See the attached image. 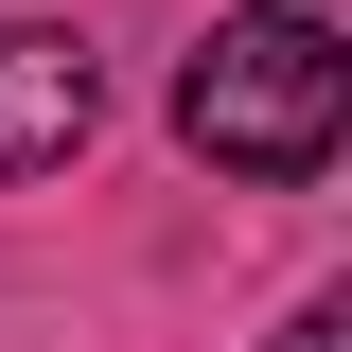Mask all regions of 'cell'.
<instances>
[{
    "instance_id": "obj_1",
    "label": "cell",
    "mask_w": 352,
    "mask_h": 352,
    "mask_svg": "<svg viewBox=\"0 0 352 352\" xmlns=\"http://www.w3.org/2000/svg\"><path fill=\"white\" fill-rule=\"evenodd\" d=\"M176 141L212 176H317L352 141V53L335 18H300V0H247L194 71H176Z\"/></svg>"
},
{
    "instance_id": "obj_2",
    "label": "cell",
    "mask_w": 352,
    "mask_h": 352,
    "mask_svg": "<svg viewBox=\"0 0 352 352\" xmlns=\"http://www.w3.org/2000/svg\"><path fill=\"white\" fill-rule=\"evenodd\" d=\"M88 124H106V71H88V36H53V18H0V176H53Z\"/></svg>"
},
{
    "instance_id": "obj_3",
    "label": "cell",
    "mask_w": 352,
    "mask_h": 352,
    "mask_svg": "<svg viewBox=\"0 0 352 352\" xmlns=\"http://www.w3.org/2000/svg\"><path fill=\"white\" fill-rule=\"evenodd\" d=\"M282 352H352V317H335V300H317V317H282Z\"/></svg>"
}]
</instances>
